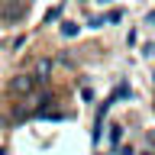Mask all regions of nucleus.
Here are the masks:
<instances>
[{"mask_svg":"<svg viewBox=\"0 0 155 155\" xmlns=\"http://www.w3.org/2000/svg\"><path fill=\"white\" fill-rule=\"evenodd\" d=\"M32 84H36V78H29V74H19L16 81H13V91H19V94H23V91H32Z\"/></svg>","mask_w":155,"mask_h":155,"instance_id":"nucleus-1","label":"nucleus"},{"mask_svg":"<svg viewBox=\"0 0 155 155\" xmlns=\"http://www.w3.org/2000/svg\"><path fill=\"white\" fill-rule=\"evenodd\" d=\"M78 29H81L78 23H61V36H65V39H71V36H78Z\"/></svg>","mask_w":155,"mask_h":155,"instance_id":"nucleus-2","label":"nucleus"},{"mask_svg":"<svg viewBox=\"0 0 155 155\" xmlns=\"http://www.w3.org/2000/svg\"><path fill=\"white\" fill-rule=\"evenodd\" d=\"M0 13H3V16H7V19H16L19 13H23V7H3V10H0Z\"/></svg>","mask_w":155,"mask_h":155,"instance_id":"nucleus-3","label":"nucleus"},{"mask_svg":"<svg viewBox=\"0 0 155 155\" xmlns=\"http://www.w3.org/2000/svg\"><path fill=\"white\" fill-rule=\"evenodd\" d=\"M120 139H123V126H113L110 129V142H120Z\"/></svg>","mask_w":155,"mask_h":155,"instance_id":"nucleus-4","label":"nucleus"},{"mask_svg":"<svg viewBox=\"0 0 155 155\" xmlns=\"http://www.w3.org/2000/svg\"><path fill=\"white\" fill-rule=\"evenodd\" d=\"M58 16H61V7H52V10L45 13V23H52V19H58Z\"/></svg>","mask_w":155,"mask_h":155,"instance_id":"nucleus-5","label":"nucleus"},{"mask_svg":"<svg viewBox=\"0 0 155 155\" xmlns=\"http://www.w3.org/2000/svg\"><path fill=\"white\" fill-rule=\"evenodd\" d=\"M145 23H149V26H155V13H149V19H145Z\"/></svg>","mask_w":155,"mask_h":155,"instance_id":"nucleus-6","label":"nucleus"},{"mask_svg":"<svg viewBox=\"0 0 155 155\" xmlns=\"http://www.w3.org/2000/svg\"><path fill=\"white\" fill-rule=\"evenodd\" d=\"M97 3H110V0H97Z\"/></svg>","mask_w":155,"mask_h":155,"instance_id":"nucleus-7","label":"nucleus"}]
</instances>
